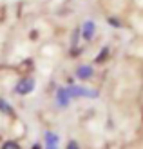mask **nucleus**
Segmentation results:
<instances>
[{"mask_svg":"<svg viewBox=\"0 0 143 149\" xmlns=\"http://www.w3.org/2000/svg\"><path fill=\"white\" fill-rule=\"evenodd\" d=\"M65 149H82V147H80V144L76 140H69V142L65 144Z\"/></svg>","mask_w":143,"mask_h":149,"instance_id":"f8f14e48","label":"nucleus"},{"mask_svg":"<svg viewBox=\"0 0 143 149\" xmlns=\"http://www.w3.org/2000/svg\"><path fill=\"white\" fill-rule=\"evenodd\" d=\"M0 149H22V146L17 140H4V142L0 144Z\"/></svg>","mask_w":143,"mask_h":149,"instance_id":"9d476101","label":"nucleus"},{"mask_svg":"<svg viewBox=\"0 0 143 149\" xmlns=\"http://www.w3.org/2000/svg\"><path fill=\"white\" fill-rule=\"evenodd\" d=\"M35 87H36V80L35 77H31V74H27V77H22L18 82H17V86L13 87V91L20 95V96H27V95H31L35 91Z\"/></svg>","mask_w":143,"mask_h":149,"instance_id":"f03ea898","label":"nucleus"},{"mask_svg":"<svg viewBox=\"0 0 143 149\" xmlns=\"http://www.w3.org/2000/svg\"><path fill=\"white\" fill-rule=\"evenodd\" d=\"M74 77H76L78 80L82 82H89V80H93L96 77V71H94V65L93 64H80L76 71H74Z\"/></svg>","mask_w":143,"mask_h":149,"instance_id":"20e7f679","label":"nucleus"},{"mask_svg":"<svg viewBox=\"0 0 143 149\" xmlns=\"http://www.w3.org/2000/svg\"><path fill=\"white\" fill-rule=\"evenodd\" d=\"M109 56H111V47H109V46H103V47L96 53V56H94V64H103V62H107Z\"/></svg>","mask_w":143,"mask_h":149,"instance_id":"0eeeda50","label":"nucleus"},{"mask_svg":"<svg viewBox=\"0 0 143 149\" xmlns=\"http://www.w3.org/2000/svg\"><path fill=\"white\" fill-rule=\"evenodd\" d=\"M0 113L6 115V116H15V115H17V111H15V107H13L6 98H2V96H0Z\"/></svg>","mask_w":143,"mask_h":149,"instance_id":"6e6552de","label":"nucleus"},{"mask_svg":"<svg viewBox=\"0 0 143 149\" xmlns=\"http://www.w3.org/2000/svg\"><path fill=\"white\" fill-rule=\"evenodd\" d=\"M44 149H60V146L58 147H44Z\"/></svg>","mask_w":143,"mask_h":149,"instance_id":"4468645a","label":"nucleus"},{"mask_svg":"<svg viewBox=\"0 0 143 149\" xmlns=\"http://www.w3.org/2000/svg\"><path fill=\"white\" fill-rule=\"evenodd\" d=\"M67 87V93L73 100L76 98H96L98 95V89H91L89 86H78V84H71V86H65Z\"/></svg>","mask_w":143,"mask_h":149,"instance_id":"f257e3e1","label":"nucleus"},{"mask_svg":"<svg viewBox=\"0 0 143 149\" xmlns=\"http://www.w3.org/2000/svg\"><path fill=\"white\" fill-rule=\"evenodd\" d=\"M71 96L69 93H67V87L65 86H58L56 91H55V104L60 107V109H67L71 106Z\"/></svg>","mask_w":143,"mask_h":149,"instance_id":"7ed1b4c3","label":"nucleus"},{"mask_svg":"<svg viewBox=\"0 0 143 149\" xmlns=\"http://www.w3.org/2000/svg\"><path fill=\"white\" fill-rule=\"evenodd\" d=\"M44 147H58L60 146V135L56 131H51V129H46L44 131V140H42Z\"/></svg>","mask_w":143,"mask_h":149,"instance_id":"423d86ee","label":"nucleus"},{"mask_svg":"<svg viewBox=\"0 0 143 149\" xmlns=\"http://www.w3.org/2000/svg\"><path fill=\"white\" fill-rule=\"evenodd\" d=\"M80 40H82V36H80V26H78V27H74L73 33H71V42H69V46H71V47H80Z\"/></svg>","mask_w":143,"mask_h":149,"instance_id":"1a4fd4ad","label":"nucleus"},{"mask_svg":"<svg viewBox=\"0 0 143 149\" xmlns=\"http://www.w3.org/2000/svg\"><path fill=\"white\" fill-rule=\"evenodd\" d=\"M94 35H96V22L94 20H84V24L80 26L82 42H93Z\"/></svg>","mask_w":143,"mask_h":149,"instance_id":"39448f33","label":"nucleus"},{"mask_svg":"<svg viewBox=\"0 0 143 149\" xmlns=\"http://www.w3.org/2000/svg\"><path fill=\"white\" fill-rule=\"evenodd\" d=\"M107 24H109L112 29H122V27H123L122 20H120L118 17H112V15H111V17H107Z\"/></svg>","mask_w":143,"mask_h":149,"instance_id":"9b49d317","label":"nucleus"},{"mask_svg":"<svg viewBox=\"0 0 143 149\" xmlns=\"http://www.w3.org/2000/svg\"><path fill=\"white\" fill-rule=\"evenodd\" d=\"M31 149H44V144H42V142H35V144L31 146Z\"/></svg>","mask_w":143,"mask_h":149,"instance_id":"ddd939ff","label":"nucleus"}]
</instances>
